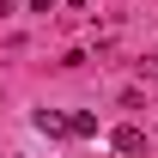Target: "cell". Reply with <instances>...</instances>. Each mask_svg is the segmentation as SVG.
<instances>
[{
	"instance_id": "6da1fadb",
	"label": "cell",
	"mask_w": 158,
	"mask_h": 158,
	"mask_svg": "<svg viewBox=\"0 0 158 158\" xmlns=\"http://www.w3.org/2000/svg\"><path fill=\"white\" fill-rule=\"evenodd\" d=\"M110 146H116L122 158H140V152H146V134H140L134 122H128V128H116V134H110Z\"/></svg>"
},
{
	"instance_id": "7a4b0ae2",
	"label": "cell",
	"mask_w": 158,
	"mask_h": 158,
	"mask_svg": "<svg viewBox=\"0 0 158 158\" xmlns=\"http://www.w3.org/2000/svg\"><path fill=\"white\" fill-rule=\"evenodd\" d=\"M67 134L91 140V134H98V116H91V110H73V116H67Z\"/></svg>"
},
{
	"instance_id": "3957f363",
	"label": "cell",
	"mask_w": 158,
	"mask_h": 158,
	"mask_svg": "<svg viewBox=\"0 0 158 158\" xmlns=\"http://www.w3.org/2000/svg\"><path fill=\"white\" fill-rule=\"evenodd\" d=\"M37 134H49V140H55V134H67V116H55V110H37Z\"/></svg>"
},
{
	"instance_id": "277c9868",
	"label": "cell",
	"mask_w": 158,
	"mask_h": 158,
	"mask_svg": "<svg viewBox=\"0 0 158 158\" xmlns=\"http://www.w3.org/2000/svg\"><path fill=\"white\" fill-rule=\"evenodd\" d=\"M152 73H158V55H152Z\"/></svg>"
}]
</instances>
